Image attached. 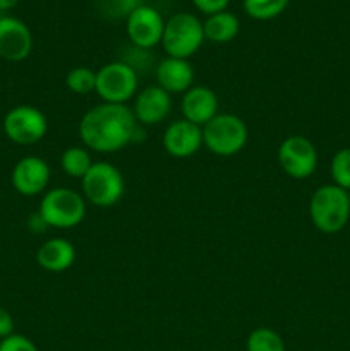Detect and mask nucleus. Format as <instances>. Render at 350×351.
I'll use <instances>...</instances> for the list:
<instances>
[{"instance_id":"nucleus-12","label":"nucleus","mask_w":350,"mask_h":351,"mask_svg":"<svg viewBox=\"0 0 350 351\" xmlns=\"http://www.w3.org/2000/svg\"><path fill=\"white\" fill-rule=\"evenodd\" d=\"M33 50V34L21 19L12 16L0 17V58L21 62Z\"/></svg>"},{"instance_id":"nucleus-9","label":"nucleus","mask_w":350,"mask_h":351,"mask_svg":"<svg viewBox=\"0 0 350 351\" xmlns=\"http://www.w3.org/2000/svg\"><path fill=\"white\" fill-rule=\"evenodd\" d=\"M278 165L295 180H305L318 168V151L304 136H288L278 146Z\"/></svg>"},{"instance_id":"nucleus-21","label":"nucleus","mask_w":350,"mask_h":351,"mask_svg":"<svg viewBox=\"0 0 350 351\" xmlns=\"http://www.w3.org/2000/svg\"><path fill=\"white\" fill-rule=\"evenodd\" d=\"M288 5V0H244V10L257 21H270L280 16Z\"/></svg>"},{"instance_id":"nucleus-13","label":"nucleus","mask_w":350,"mask_h":351,"mask_svg":"<svg viewBox=\"0 0 350 351\" xmlns=\"http://www.w3.org/2000/svg\"><path fill=\"white\" fill-rule=\"evenodd\" d=\"M163 147L170 156L178 160L194 156L202 147V127L185 119L175 120L165 129Z\"/></svg>"},{"instance_id":"nucleus-17","label":"nucleus","mask_w":350,"mask_h":351,"mask_svg":"<svg viewBox=\"0 0 350 351\" xmlns=\"http://www.w3.org/2000/svg\"><path fill=\"white\" fill-rule=\"evenodd\" d=\"M75 249L69 240L55 237L40 245L36 252V263L48 273H64L74 264Z\"/></svg>"},{"instance_id":"nucleus-18","label":"nucleus","mask_w":350,"mask_h":351,"mask_svg":"<svg viewBox=\"0 0 350 351\" xmlns=\"http://www.w3.org/2000/svg\"><path fill=\"white\" fill-rule=\"evenodd\" d=\"M202 29H205L206 40L213 41V43H229V41L235 40L240 31L239 17L229 10L216 12L213 16H208V19L202 23Z\"/></svg>"},{"instance_id":"nucleus-11","label":"nucleus","mask_w":350,"mask_h":351,"mask_svg":"<svg viewBox=\"0 0 350 351\" xmlns=\"http://www.w3.org/2000/svg\"><path fill=\"white\" fill-rule=\"evenodd\" d=\"M10 182L21 195L34 197L47 191L50 184V167L40 156H24L14 165Z\"/></svg>"},{"instance_id":"nucleus-20","label":"nucleus","mask_w":350,"mask_h":351,"mask_svg":"<svg viewBox=\"0 0 350 351\" xmlns=\"http://www.w3.org/2000/svg\"><path fill=\"white\" fill-rule=\"evenodd\" d=\"M247 351H287L283 338L271 328H256L246 341Z\"/></svg>"},{"instance_id":"nucleus-19","label":"nucleus","mask_w":350,"mask_h":351,"mask_svg":"<svg viewBox=\"0 0 350 351\" xmlns=\"http://www.w3.org/2000/svg\"><path fill=\"white\" fill-rule=\"evenodd\" d=\"M93 158L91 153L88 151V147L82 146H71L62 153L60 156V167L69 177L79 178L82 180L84 175L91 170L93 167Z\"/></svg>"},{"instance_id":"nucleus-24","label":"nucleus","mask_w":350,"mask_h":351,"mask_svg":"<svg viewBox=\"0 0 350 351\" xmlns=\"http://www.w3.org/2000/svg\"><path fill=\"white\" fill-rule=\"evenodd\" d=\"M331 171L333 184L338 185L340 189L349 192L350 191V147L336 151L331 160Z\"/></svg>"},{"instance_id":"nucleus-5","label":"nucleus","mask_w":350,"mask_h":351,"mask_svg":"<svg viewBox=\"0 0 350 351\" xmlns=\"http://www.w3.org/2000/svg\"><path fill=\"white\" fill-rule=\"evenodd\" d=\"M205 40L202 23L194 14L177 12L165 21L161 47L167 57L189 60V57L201 48Z\"/></svg>"},{"instance_id":"nucleus-2","label":"nucleus","mask_w":350,"mask_h":351,"mask_svg":"<svg viewBox=\"0 0 350 351\" xmlns=\"http://www.w3.org/2000/svg\"><path fill=\"white\" fill-rule=\"evenodd\" d=\"M309 216L321 233L333 235L342 232L350 218L349 192L335 184L318 187L309 201Z\"/></svg>"},{"instance_id":"nucleus-1","label":"nucleus","mask_w":350,"mask_h":351,"mask_svg":"<svg viewBox=\"0 0 350 351\" xmlns=\"http://www.w3.org/2000/svg\"><path fill=\"white\" fill-rule=\"evenodd\" d=\"M137 120L127 105L100 103L82 115L79 137L95 153H117L134 141Z\"/></svg>"},{"instance_id":"nucleus-15","label":"nucleus","mask_w":350,"mask_h":351,"mask_svg":"<svg viewBox=\"0 0 350 351\" xmlns=\"http://www.w3.org/2000/svg\"><path fill=\"white\" fill-rule=\"evenodd\" d=\"M180 108L185 120L202 127L218 115V96L208 86H192L182 95Z\"/></svg>"},{"instance_id":"nucleus-27","label":"nucleus","mask_w":350,"mask_h":351,"mask_svg":"<svg viewBox=\"0 0 350 351\" xmlns=\"http://www.w3.org/2000/svg\"><path fill=\"white\" fill-rule=\"evenodd\" d=\"M14 335V319L7 308L0 307V339Z\"/></svg>"},{"instance_id":"nucleus-6","label":"nucleus","mask_w":350,"mask_h":351,"mask_svg":"<svg viewBox=\"0 0 350 351\" xmlns=\"http://www.w3.org/2000/svg\"><path fill=\"white\" fill-rule=\"evenodd\" d=\"M82 197L96 208H112L126 191L122 171L112 163L96 161L81 180Z\"/></svg>"},{"instance_id":"nucleus-26","label":"nucleus","mask_w":350,"mask_h":351,"mask_svg":"<svg viewBox=\"0 0 350 351\" xmlns=\"http://www.w3.org/2000/svg\"><path fill=\"white\" fill-rule=\"evenodd\" d=\"M196 9L206 16H213L216 12H223L229 7L230 0H192Z\"/></svg>"},{"instance_id":"nucleus-25","label":"nucleus","mask_w":350,"mask_h":351,"mask_svg":"<svg viewBox=\"0 0 350 351\" xmlns=\"http://www.w3.org/2000/svg\"><path fill=\"white\" fill-rule=\"evenodd\" d=\"M0 351H40L30 338L23 335H10L0 339Z\"/></svg>"},{"instance_id":"nucleus-7","label":"nucleus","mask_w":350,"mask_h":351,"mask_svg":"<svg viewBox=\"0 0 350 351\" xmlns=\"http://www.w3.org/2000/svg\"><path fill=\"white\" fill-rule=\"evenodd\" d=\"M96 95L103 103L126 105L137 95V72L127 62H110L96 71Z\"/></svg>"},{"instance_id":"nucleus-16","label":"nucleus","mask_w":350,"mask_h":351,"mask_svg":"<svg viewBox=\"0 0 350 351\" xmlns=\"http://www.w3.org/2000/svg\"><path fill=\"white\" fill-rule=\"evenodd\" d=\"M194 69L185 58L165 57L156 65V86L168 95H184L192 88Z\"/></svg>"},{"instance_id":"nucleus-28","label":"nucleus","mask_w":350,"mask_h":351,"mask_svg":"<svg viewBox=\"0 0 350 351\" xmlns=\"http://www.w3.org/2000/svg\"><path fill=\"white\" fill-rule=\"evenodd\" d=\"M19 2L21 0H0V12L14 9V7H16Z\"/></svg>"},{"instance_id":"nucleus-4","label":"nucleus","mask_w":350,"mask_h":351,"mask_svg":"<svg viewBox=\"0 0 350 351\" xmlns=\"http://www.w3.org/2000/svg\"><path fill=\"white\" fill-rule=\"evenodd\" d=\"M38 215L51 228H74L86 216V199L72 189H50L41 197Z\"/></svg>"},{"instance_id":"nucleus-14","label":"nucleus","mask_w":350,"mask_h":351,"mask_svg":"<svg viewBox=\"0 0 350 351\" xmlns=\"http://www.w3.org/2000/svg\"><path fill=\"white\" fill-rule=\"evenodd\" d=\"M172 110V95H168L160 86H148L139 91L134 99L132 113L137 123L143 125H158L163 122Z\"/></svg>"},{"instance_id":"nucleus-10","label":"nucleus","mask_w":350,"mask_h":351,"mask_svg":"<svg viewBox=\"0 0 350 351\" xmlns=\"http://www.w3.org/2000/svg\"><path fill=\"white\" fill-rule=\"evenodd\" d=\"M165 19L154 7L141 5L126 19V31L130 43L141 50H150L161 43Z\"/></svg>"},{"instance_id":"nucleus-8","label":"nucleus","mask_w":350,"mask_h":351,"mask_svg":"<svg viewBox=\"0 0 350 351\" xmlns=\"http://www.w3.org/2000/svg\"><path fill=\"white\" fill-rule=\"evenodd\" d=\"M2 127L7 139L19 146H31L47 136L48 120L36 106L17 105L5 113Z\"/></svg>"},{"instance_id":"nucleus-3","label":"nucleus","mask_w":350,"mask_h":351,"mask_svg":"<svg viewBox=\"0 0 350 351\" xmlns=\"http://www.w3.org/2000/svg\"><path fill=\"white\" fill-rule=\"evenodd\" d=\"M247 139L246 122L233 113H218L202 125V146L216 156H235L246 147Z\"/></svg>"},{"instance_id":"nucleus-29","label":"nucleus","mask_w":350,"mask_h":351,"mask_svg":"<svg viewBox=\"0 0 350 351\" xmlns=\"http://www.w3.org/2000/svg\"><path fill=\"white\" fill-rule=\"evenodd\" d=\"M349 202H350V191H349Z\"/></svg>"},{"instance_id":"nucleus-22","label":"nucleus","mask_w":350,"mask_h":351,"mask_svg":"<svg viewBox=\"0 0 350 351\" xmlns=\"http://www.w3.org/2000/svg\"><path fill=\"white\" fill-rule=\"evenodd\" d=\"M65 86L75 95H89L96 89V72L84 65L71 69L65 75Z\"/></svg>"},{"instance_id":"nucleus-23","label":"nucleus","mask_w":350,"mask_h":351,"mask_svg":"<svg viewBox=\"0 0 350 351\" xmlns=\"http://www.w3.org/2000/svg\"><path fill=\"white\" fill-rule=\"evenodd\" d=\"M141 5L143 0H98L100 14L108 21L127 19Z\"/></svg>"}]
</instances>
